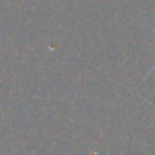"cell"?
<instances>
[{
	"instance_id": "1",
	"label": "cell",
	"mask_w": 155,
	"mask_h": 155,
	"mask_svg": "<svg viewBox=\"0 0 155 155\" xmlns=\"http://www.w3.org/2000/svg\"><path fill=\"white\" fill-rule=\"evenodd\" d=\"M153 32H155V29H153ZM153 70H155V65H153V67H152V70H150V71H149V73H152V71H153Z\"/></svg>"
}]
</instances>
